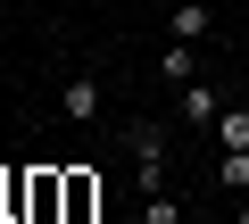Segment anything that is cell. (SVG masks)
<instances>
[{"label":"cell","instance_id":"cell-1","mask_svg":"<svg viewBox=\"0 0 249 224\" xmlns=\"http://www.w3.org/2000/svg\"><path fill=\"white\" fill-rule=\"evenodd\" d=\"M25 216L34 224H67V166H34L25 174Z\"/></svg>","mask_w":249,"mask_h":224},{"label":"cell","instance_id":"cell-2","mask_svg":"<svg viewBox=\"0 0 249 224\" xmlns=\"http://www.w3.org/2000/svg\"><path fill=\"white\" fill-rule=\"evenodd\" d=\"M133 191H166V133L158 125H133Z\"/></svg>","mask_w":249,"mask_h":224},{"label":"cell","instance_id":"cell-3","mask_svg":"<svg viewBox=\"0 0 249 224\" xmlns=\"http://www.w3.org/2000/svg\"><path fill=\"white\" fill-rule=\"evenodd\" d=\"M58 117H67V125H100V83H91V75H75V83L58 91Z\"/></svg>","mask_w":249,"mask_h":224},{"label":"cell","instance_id":"cell-4","mask_svg":"<svg viewBox=\"0 0 249 224\" xmlns=\"http://www.w3.org/2000/svg\"><path fill=\"white\" fill-rule=\"evenodd\" d=\"M166 34H175V42H208V34H216V9H208V0H175Z\"/></svg>","mask_w":249,"mask_h":224},{"label":"cell","instance_id":"cell-5","mask_svg":"<svg viewBox=\"0 0 249 224\" xmlns=\"http://www.w3.org/2000/svg\"><path fill=\"white\" fill-rule=\"evenodd\" d=\"M158 75H166L175 91H183V83H199V42H175V34H166V50H158Z\"/></svg>","mask_w":249,"mask_h":224},{"label":"cell","instance_id":"cell-6","mask_svg":"<svg viewBox=\"0 0 249 224\" xmlns=\"http://www.w3.org/2000/svg\"><path fill=\"white\" fill-rule=\"evenodd\" d=\"M91 216H100V174L67 166V224H91Z\"/></svg>","mask_w":249,"mask_h":224},{"label":"cell","instance_id":"cell-7","mask_svg":"<svg viewBox=\"0 0 249 224\" xmlns=\"http://www.w3.org/2000/svg\"><path fill=\"white\" fill-rule=\"evenodd\" d=\"M216 141L249 158V100H232V108H216Z\"/></svg>","mask_w":249,"mask_h":224},{"label":"cell","instance_id":"cell-8","mask_svg":"<svg viewBox=\"0 0 249 224\" xmlns=\"http://www.w3.org/2000/svg\"><path fill=\"white\" fill-rule=\"evenodd\" d=\"M216 108H224V100H216L208 83H183V125H216Z\"/></svg>","mask_w":249,"mask_h":224},{"label":"cell","instance_id":"cell-9","mask_svg":"<svg viewBox=\"0 0 249 224\" xmlns=\"http://www.w3.org/2000/svg\"><path fill=\"white\" fill-rule=\"evenodd\" d=\"M142 224H183V199H175V191H150V199H142Z\"/></svg>","mask_w":249,"mask_h":224},{"label":"cell","instance_id":"cell-10","mask_svg":"<svg viewBox=\"0 0 249 224\" xmlns=\"http://www.w3.org/2000/svg\"><path fill=\"white\" fill-rule=\"evenodd\" d=\"M216 183L241 199V191H249V158H241V150H224V158H216Z\"/></svg>","mask_w":249,"mask_h":224},{"label":"cell","instance_id":"cell-11","mask_svg":"<svg viewBox=\"0 0 249 224\" xmlns=\"http://www.w3.org/2000/svg\"><path fill=\"white\" fill-rule=\"evenodd\" d=\"M241 224H249V207H241Z\"/></svg>","mask_w":249,"mask_h":224}]
</instances>
